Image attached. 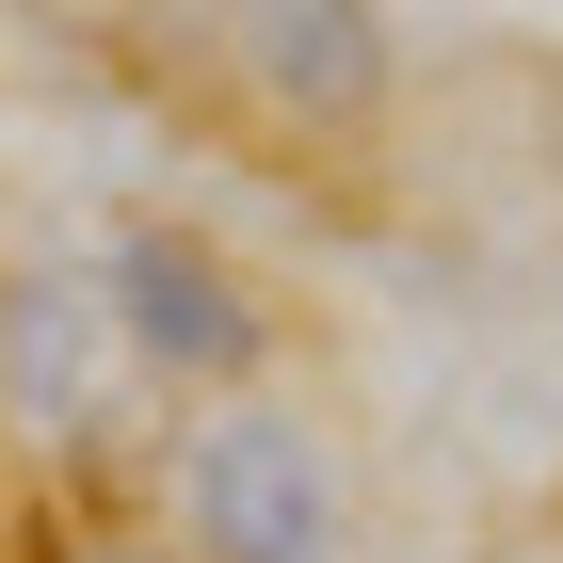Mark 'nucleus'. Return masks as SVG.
<instances>
[{"label": "nucleus", "instance_id": "20e7f679", "mask_svg": "<svg viewBox=\"0 0 563 563\" xmlns=\"http://www.w3.org/2000/svg\"><path fill=\"white\" fill-rule=\"evenodd\" d=\"M81 371H97V290H0V387L33 419H81Z\"/></svg>", "mask_w": 563, "mask_h": 563}, {"label": "nucleus", "instance_id": "f257e3e1", "mask_svg": "<svg viewBox=\"0 0 563 563\" xmlns=\"http://www.w3.org/2000/svg\"><path fill=\"white\" fill-rule=\"evenodd\" d=\"M177 516L194 563H339V451L290 419V402H225L194 451H177Z\"/></svg>", "mask_w": 563, "mask_h": 563}, {"label": "nucleus", "instance_id": "f03ea898", "mask_svg": "<svg viewBox=\"0 0 563 563\" xmlns=\"http://www.w3.org/2000/svg\"><path fill=\"white\" fill-rule=\"evenodd\" d=\"M97 322H113L162 387H242V371H258V339H274L258 290H242L194 225H130V242H113V274H97Z\"/></svg>", "mask_w": 563, "mask_h": 563}, {"label": "nucleus", "instance_id": "7ed1b4c3", "mask_svg": "<svg viewBox=\"0 0 563 563\" xmlns=\"http://www.w3.org/2000/svg\"><path fill=\"white\" fill-rule=\"evenodd\" d=\"M242 65L306 130H371L387 113V0H242Z\"/></svg>", "mask_w": 563, "mask_h": 563}]
</instances>
